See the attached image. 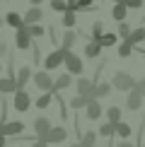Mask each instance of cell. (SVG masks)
<instances>
[{
	"label": "cell",
	"instance_id": "cell-1",
	"mask_svg": "<svg viewBox=\"0 0 145 147\" xmlns=\"http://www.w3.org/2000/svg\"><path fill=\"white\" fill-rule=\"evenodd\" d=\"M111 84H114V89H119V92H131L133 87H136V80H133V75H128V72L119 70L116 75H114Z\"/></svg>",
	"mask_w": 145,
	"mask_h": 147
},
{
	"label": "cell",
	"instance_id": "cell-2",
	"mask_svg": "<svg viewBox=\"0 0 145 147\" xmlns=\"http://www.w3.org/2000/svg\"><path fill=\"white\" fill-rule=\"evenodd\" d=\"M68 51H70V48H63V46H60L58 51H51L46 56V60H44V68L46 70H56L60 63H65V53H68Z\"/></svg>",
	"mask_w": 145,
	"mask_h": 147
},
{
	"label": "cell",
	"instance_id": "cell-3",
	"mask_svg": "<svg viewBox=\"0 0 145 147\" xmlns=\"http://www.w3.org/2000/svg\"><path fill=\"white\" fill-rule=\"evenodd\" d=\"M65 68H68L70 75H82L85 72V65H82V58L80 56H75L72 51L65 53Z\"/></svg>",
	"mask_w": 145,
	"mask_h": 147
},
{
	"label": "cell",
	"instance_id": "cell-4",
	"mask_svg": "<svg viewBox=\"0 0 145 147\" xmlns=\"http://www.w3.org/2000/svg\"><path fill=\"white\" fill-rule=\"evenodd\" d=\"M12 106H15L17 111H22V113L29 111V109H32V96H29L24 89H17L15 96H12Z\"/></svg>",
	"mask_w": 145,
	"mask_h": 147
},
{
	"label": "cell",
	"instance_id": "cell-5",
	"mask_svg": "<svg viewBox=\"0 0 145 147\" xmlns=\"http://www.w3.org/2000/svg\"><path fill=\"white\" fill-rule=\"evenodd\" d=\"M94 87H97V84L92 82V80H87V77H80V80H77V84H75V92H77V94H82V96H87V99L92 101V99H97V94H94Z\"/></svg>",
	"mask_w": 145,
	"mask_h": 147
},
{
	"label": "cell",
	"instance_id": "cell-6",
	"mask_svg": "<svg viewBox=\"0 0 145 147\" xmlns=\"http://www.w3.org/2000/svg\"><path fill=\"white\" fill-rule=\"evenodd\" d=\"M65 138H68V130H65L63 125H51V130H48L41 140H44V142H48V145H53V142H63Z\"/></svg>",
	"mask_w": 145,
	"mask_h": 147
},
{
	"label": "cell",
	"instance_id": "cell-7",
	"mask_svg": "<svg viewBox=\"0 0 145 147\" xmlns=\"http://www.w3.org/2000/svg\"><path fill=\"white\" fill-rule=\"evenodd\" d=\"M22 130H24V123H22V121H5V123L0 125V133H3L5 138L22 135Z\"/></svg>",
	"mask_w": 145,
	"mask_h": 147
},
{
	"label": "cell",
	"instance_id": "cell-8",
	"mask_svg": "<svg viewBox=\"0 0 145 147\" xmlns=\"http://www.w3.org/2000/svg\"><path fill=\"white\" fill-rule=\"evenodd\" d=\"M32 39H34V36L27 32V24H24L22 29H17V32H15V44H17V48H22V51H27V48L34 46Z\"/></svg>",
	"mask_w": 145,
	"mask_h": 147
},
{
	"label": "cell",
	"instance_id": "cell-9",
	"mask_svg": "<svg viewBox=\"0 0 145 147\" xmlns=\"http://www.w3.org/2000/svg\"><path fill=\"white\" fill-rule=\"evenodd\" d=\"M143 92L138 89V87H133L131 92H128V99H126V109H128V111H138V109H140V104H143Z\"/></svg>",
	"mask_w": 145,
	"mask_h": 147
},
{
	"label": "cell",
	"instance_id": "cell-10",
	"mask_svg": "<svg viewBox=\"0 0 145 147\" xmlns=\"http://www.w3.org/2000/svg\"><path fill=\"white\" fill-rule=\"evenodd\" d=\"M32 80H34L36 89H44V92H48V89L53 87V80H51V75H48V70H41V72H36V75H34Z\"/></svg>",
	"mask_w": 145,
	"mask_h": 147
},
{
	"label": "cell",
	"instance_id": "cell-11",
	"mask_svg": "<svg viewBox=\"0 0 145 147\" xmlns=\"http://www.w3.org/2000/svg\"><path fill=\"white\" fill-rule=\"evenodd\" d=\"M48 130H51V121H48L46 116H39V118H34V133H36V140H41Z\"/></svg>",
	"mask_w": 145,
	"mask_h": 147
},
{
	"label": "cell",
	"instance_id": "cell-12",
	"mask_svg": "<svg viewBox=\"0 0 145 147\" xmlns=\"http://www.w3.org/2000/svg\"><path fill=\"white\" fill-rule=\"evenodd\" d=\"M32 77H34V75H32V68H29V65H22L20 72H17V89H24Z\"/></svg>",
	"mask_w": 145,
	"mask_h": 147
},
{
	"label": "cell",
	"instance_id": "cell-13",
	"mask_svg": "<svg viewBox=\"0 0 145 147\" xmlns=\"http://www.w3.org/2000/svg\"><path fill=\"white\" fill-rule=\"evenodd\" d=\"M102 51H104V46H102L99 41H89V44L85 46V56H87L89 60H94V58H99V56H102Z\"/></svg>",
	"mask_w": 145,
	"mask_h": 147
},
{
	"label": "cell",
	"instance_id": "cell-14",
	"mask_svg": "<svg viewBox=\"0 0 145 147\" xmlns=\"http://www.w3.org/2000/svg\"><path fill=\"white\" fill-rule=\"evenodd\" d=\"M85 116H87L89 121H97L102 116V106H99V101H97V99H92L87 106H85Z\"/></svg>",
	"mask_w": 145,
	"mask_h": 147
},
{
	"label": "cell",
	"instance_id": "cell-15",
	"mask_svg": "<svg viewBox=\"0 0 145 147\" xmlns=\"http://www.w3.org/2000/svg\"><path fill=\"white\" fill-rule=\"evenodd\" d=\"M15 94L17 92V80L15 77H0V94Z\"/></svg>",
	"mask_w": 145,
	"mask_h": 147
},
{
	"label": "cell",
	"instance_id": "cell-16",
	"mask_svg": "<svg viewBox=\"0 0 145 147\" xmlns=\"http://www.w3.org/2000/svg\"><path fill=\"white\" fill-rule=\"evenodd\" d=\"M126 15H128V5L121 0V3H114V10H111V17L116 22H123L126 20Z\"/></svg>",
	"mask_w": 145,
	"mask_h": 147
},
{
	"label": "cell",
	"instance_id": "cell-17",
	"mask_svg": "<svg viewBox=\"0 0 145 147\" xmlns=\"http://www.w3.org/2000/svg\"><path fill=\"white\" fill-rule=\"evenodd\" d=\"M41 17H44V12L39 10V5H32V10H27V15H24V24H36L41 22Z\"/></svg>",
	"mask_w": 145,
	"mask_h": 147
},
{
	"label": "cell",
	"instance_id": "cell-18",
	"mask_svg": "<svg viewBox=\"0 0 145 147\" xmlns=\"http://www.w3.org/2000/svg\"><path fill=\"white\" fill-rule=\"evenodd\" d=\"M5 24H10V27H15V29H22L24 27V17L17 15V12H7V15H5Z\"/></svg>",
	"mask_w": 145,
	"mask_h": 147
},
{
	"label": "cell",
	"instance_id": "cell-19",
	"mask_svg": "<svg viewBox=\"0 0 145 147\" xmlns=\"http://www.w3.org/2000/svg\"><path fill=\"white\" fill-rule=\"evenodd\" d=\"M116 135H119L121 140H128V138L133 135V125H128L126 121H119V123H116Z\"/></svg>",
	"mask_w": 145,
	"mask_h": 147
},
{
	"label": "cell",
	"instance_id": "cell-20",
	"mask_svg": "<svg viewBox=\"0 0 145 147\" xmlns=\"http://www.w3.org/2000/svg\"><path fill=\"white\" fill-rule=\"evenodd\" d=\"M116 41H119V34L116 32H104V34H102V39H99V44L104 46V48H111Z\"/></svg>",
	"mask_w": 145,
	"mask_h": 147
},
{
	"label": "cell",
	"instance_id": "cell-21",
	"mask_svg": "<svg viewBox=\"0 0 145 147\" xmlns=\"http://www.w3.org/2000/svg\"><path fill=\"white\" fill-rule=\"evenodd\" d=\"M70 84H72V77H70V72H65V75L56 77V82H53L51 89H65V87H70Z\"/></svg>",
	"mask_w": 145,
	"mask_h": 147
},
{
	"label": "cell",
	"instance_id": "cell-22",
	"mask_svg": "<svg viewBox=\"0 0 145 147\" xmlns=\"http://www.w3.org/2000/svg\"><path fill=\"white\" fill-rule=\"evenodd\" d=\"M128 41H131L133 46L143 44V41H145V27H138V29H133V32H131V36H128Z\"/></svg>",
	"mask_w": 145,
	"mask_h": 147
},
{
	"label": "cell",
	"instance_id": "cell-23",
	"mask_svg": "<svg viewBox=\"0 0 145 147\" xmlns=\"http://www.w3.org/2000/svg\"><path fill=\"white\" fill-rule=\"evenodd\" d=\"M114 84L111 82H97V87H94V94H97V99H104V96L111 92Z\"/></svg>",
	"mask_w": 145,
	"mask_h": 147
},
{
	"label": "cell",
	"instance_id": "cell-24",
	"mask_svg": "<svg viewBox=\"0 0 145 147\" xmlns=\"http://www.w3.org/2000/svg\"><path fill=\"white\" fill-rule=\"evenodd\" d=\"M87 104H89V99H87V96H82V94H75V96L70 99V109H75V111H77V109H85Z\"/></svg>",
	"mask_w": 145,
	"mask_h": 147
},
{
	"label": "cell",
	"instance_id": "cell-25",
	"mask_svg": "<svg viewBox=\"0 0 145 147\" xmlns=\"http://www.w3.org/2000/svg\"><path fill=\"white\" fill-rule=\"evenodd\" d=\"M75 41H77V32H65L60 46H63V48H72V46H75Z\"/></svg>",
	"mask_w": 145,
	"mask_h": 147
},
{
	"label": "cell",
	"instance_id": "cell-26",
	"mask_svg": "<svg viewBox=\"0 0 145 147\" xmlns=\"http://www.w3.org/2000/svg\"><path fill=\"white\" fill-rule=\"evenodd\" d=\"M121 116H123V113H121L119 106H109V109H106V118H109V123H119Z\"/></svg>",
	"mask_w": 145,
	"mask_h": 147
},
{
	"label": "cell",
	"instance_id": "cell-27",
	"mask_svg": "<svg viewBox=\"0 0 145 147\" xmlns=\"http://www.w3.org/2000/svg\"><path fill=\"white\" fill-rule=\"evenodd\" d=\"M133 51H136V46H133V44H131V41H128V39H126V41H123V44H121V46H119V56H121V58H128V56H131V53H133Z\"/></svg>",
	"mask_w": 145,
	"mask_h": 147
},
{
	"label": "cell",
	"instance_id": "cell-28",
	"mask_svg": "<svg viewBox=\"0 0 145 147\" xmlns=\"http://www.w3.org/2000/svg\"><path fill=\"white\" fill-rule=\"evenodd\" d=\"M51 99H53V92H44V94L36 99V109H46L48 104H51Z\"/></svg>",
	"mask_w": 145,
	"mask_h": 147
},
{
	"label": "cell",
	"instance_id": "cell-29",
	"mask_svg": "<svg viewBox=\"0 0 145 147\" xmlns=\"http://www.w3.org/2000/svg\"><path fill=\"white\" fill-rule=\"evenodd\" d=\"M99 135H104V138H114L116 135V123H104L99 128Z\"/></svg>",
	"mask_w": 145,
	"mask_h": 147
},
{
	"label": "cell",
	"instance_id": "cell-30",
	"mask_svg": "<svg viewBox=\"0 0 145 147\" xmlns=\"http://www.w3.org/2000/svg\"><path fill=\"white\" fill-rule=\"evenodd\" d=\"M63 27H68V29L75 27V12H72V10H65L63 12Z\"/></svg>",
	"mask_w": 145,
	"mask_h": 147
},
{
	"label": "cell",
	"instance_id": "cell-31",
	"mask_svg": "<svg viewBox=\"0 0 145 147\" xmlns=\"http://www.w3.org/2000/svg\"><path fill=\"white\" fill-rule=\"evenodd\" d=\"M97 135H99V133H94V130H87V133H85V135H82L80 140H82V142L87 145V147H92V145H97Z\"/></svg>",
	"mask_w": 145,
	"mask_h": 147
},
{
	"label": "cell",
	"instance_id": "cell-32",
	"mask_svg": "<svg viewBox=\"0 0 145 147\" xmlns=\"http://www.w3.org/2000/svg\"><path fill=\"white\" fill-rule=\"evenodd\" d=\"M27 32L32 34V36H36V39H39V36H44V27H41L39 22H36V24H27Z\"/></svg>",
	"mask_w": 145,
	"mask_h": 147
},
{
	"label": "cell",
	"instance_id": "cell-33",
	"mask_svg": "<svg viewBox=\"0 0 145 147\" xmlns=\"http://www.w3.org/2000/svg\"><path fill=\"white\" fill-rule=\"evenodd\" d=\"M131 32H133V29H131V24H126V22H119V36H121V39H128V36H131Z\"/></svg>",
	"mask_w": 145,
	"mask_h": 147
},
{
	"label": "cell",
	"instance_id": "cell-34",
	"mask_svg": "<svg viewBox=\"0 0 145 147\" xmlns=\"http://www.w3.org/2000/svg\"><path fill=\"white\" fill-rule=\"evenodd\" d=\"M102 34H104V27H102V22H94L92 24V41H99Z\"/></svg>",
	"mask_w": 145,
	"mask_h": 147
},
{
	"label": "cell",
	"instance_id": "cell-35",
	"mask_svg": "<svg viewBox=\"0 0 145 147\" xmlns=\"http://www.w3.org/2000/svg\"><path fill=\"white\" fill-rule=\"evenodd\" d=\"M51 10L65 12V10H68V0H51Z\"/></svg>",
	"mask_w": 145,
	"mask_h": 147
},
{
	"label": "cell",
	"instance_id": "cell-36",
	"mask_svg": "<svg viewBox=\"0 0 145 147\" xmlns=\"http://www.w3.org/2000/svg\"><path fill=\"white\" fill-rule=\"evenodd\" d=\"M123 3L128 5V10H138V7H143L145 0H123Z\"/></svg>",
	"mask_w": 145,
	"mask_h": 147
},
{
	"label": "cell",
	"instance_id": "cell-37",
	"mask_svg": "<svg viewBox=\"0 0 145 147\" xmlns=\"http://www.w3.org/2000/svg\"><path fill=\"white\" fill-rule=\"evenodd\" d=\"M89 7H92V0H77V12H80V10H89Z\"/></svg>",
	"mask_w": 145,
	"mask_h": 147
},
{
	"label": "cell",
	"instance_id": "cell-38",
	"mask_svg": "<svg viewBox=\"0 0 145 147\" xmlns=\"http://www.w3.org/2000/svg\"><path fill=\"white\" fill-rule=\"evenodd\" d=\"M32 51H34V53H32V56H34V63L39 65V63H41V51H39V46H32Z\"/></svg>",
	"mask_w": 145,
	"mask_h": 147
},
{
	"label": "cell",
	"instance_id": "cell-39",
	"mask_svg": "<svg viewBox=\"0 0 145 147\" xmlns=\"http://www.w3.org/2000/svg\"><path fill=\"white\" fill-rule=\"evenodd\" d=\"M5 53H7V44H5V41H0V58H3Z\"/></svg>",
	"mask_w": 145,
	"mask_h": 147
},
{
	"label": "cell",
	"instance_id": "cell-40",
	"mask_svg": "<svg viewBox=\"0 0 145 147\" xmlns=\"http://www.w3.org/2000/svg\"><path fill=\"white\" fill-rule=\"evenodd\" d=\"M75 7H77V0H68V10H72V12H77Z\"/></svg>",
	"mask_w": 145,
	"mask_h": 147
},
{
	"label": "cell",
	"instance_id": "cell-41",
	"mask_svg": "<svg viewBox=\"0 0 145 147\" xmlns=\"http://www.w3.org/2000/svg\"><path fill=\"white\" fill-rule=\"evenodd\" d=\"M136 87H138V89H140V92H143V94H145V77L140 80V82H136Z\"/></svg>",
	"mask_w": 145,
	"mask_h": 147
},
{
	"label": "cell",
	"instance_id": "cell-42",
	"mask_svg": "<svg viewBox=\"0 0 145 147\" xmlns=\"http://www.w3.org/2000/svg\"><path fill=\"white\" fill-rule=\"evenodd\" d=\"M32 147H48V142H44V140H36V142H34Z\"/></svg>",
	"mask_w": 145,
	"mask_h": 147
},
{
	"label": "cell",
	"instance_id": "cell-43",
	"mask_svg": "<svg viewBox=\"0 0 145 147\" xmlns=\"http://www.w3.org/2000/svg\"><path fill=\"white\" fill-rule=\"evenodd\" d=\"M116 147H133V145H131V142H128V140H121V142H119V145H116Z\"/></svg>",
	"mask_w": 145,
	"mask_h": 147
},
{
	"label": "cell",
	"instance_id": "cell-44",
	"mask_svg": "<svg viewBox=\"0 0 145 147\" xmlns=\"http://www.w3.org/2000/svg\"><path fill=\"white\" fill-rule=\"evenodd\" d=\"M70 147H87V145H85V142H82V140H77V142H72Z\"/></svg>",
	"mask_w": 145,
	"mask_h": 147
},
{
	"label": "cell",
	"instance_id": "cell-45",
	"mask_svg": "<svg viewBox=\"0 0 145 147\" xmlns=\"http://www.w3.org/2000/svg\"><path fill=\"white\" fill-rule=\"evenodd\" d=\"M5 140H7V138H5L3 133H0V147H5Z\"/></svg>",
	"mask_w": 145,
	"mask_h": 147
},
{
	"label": "cell",
	"instance_id": "cell-46",
	"mask_svg": "<svg viewBox=\"0 0 145 147\" xmlns=\"http://www.w3.org/2000/svg\"><path fill=\"white\" fill-rule=\"evenodd\" d=\"M32 5H41V0H32Z\"/></svg>",
	"mask_w": 145,
	"mask_h": 147
},
{
	"label": "cell",
	"instance_id": "cell-47",
	"mask_svg": "<svg viewBox=\"0 0 145 147\" xmlns=\"http://www.w3.org/2000/svg\"><path fill=\"white\" fill-rule=\"evenodd\" d=\"M3 24H5V17H0V27H3Z\"/></svg>",
	"mask_w": 145,
	"mask_h": 147
},
{
	"label": "cell",
	"instance_id": "cell-48",
	"mask_svg": "<svg viewBox=\"0 0 145 147\" xmlns=\"http://www.w3.org/2000/svg\"><path fill=\"white\" fill-rule=\"evenodd\" d=\"M109 3H121V0H109Z\"/></svg>",
	"mask_w": 145,
	"mask_h": 147
},
{
	"label": "cell",
	"instance_id": "cell-49",
	"mask_svg": "<svg viewBox=\"0 0 145 147\" xmlns=\"http://www.w3.org/2000/svg\"><path fill=\"white\" fill-rule=\"evenodd\" d=\"M0 72H3V65H0Z\"/></svg>",
	"mask_w": 145,
	"mask_h": 147
},
{
	"label": "cell",
	"instance_id": "cell-50",
	"mask_svg": "<svg viewBox=\"0 0 145 147\" xmlns=\"http://www.w3.org/2000/svg\"><path fill=\"white\" fill-rule=\"evenodd\" d=\"M138 147H145V145H138Z\"/></svg>",
	"mask_w": 145,
	"mask_h": 147
},
{
	"label": "cell",
	"instance_id": "cell-51",
	"mask_svg": "<svg viewBox=\"0 0 145 147\" xmlns=\"http://www.w3.org/2000/svg\"><path fill=\"white\" fill-rule=\"evenodd\" d=\"M0 125H3V121H0Z\"/></svg>",
	"mask_w": 145,
	"mask_h": 147
},
{
	"label": "cell",
	"instance_id": "cell-52",
	"mask_svg": "<svg viewBox=\"0 0 145 147\" xmlns=\"http://www.w3.org/2000/svg\"><path fill=\"white\" fill-rule=\"evenodd\" d=\"M92 147H97V145H92Z\"/></svg>",
	"mask_w": 145,
	"mask_h": 147
}]
</instances>
